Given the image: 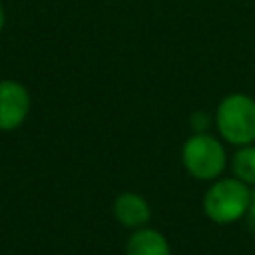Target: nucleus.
<instances>
[{"label":"nucleus","instance_id":"nucleus-1","mask_svg":"<svg viewBox=\"0 0 255 255\" xmlns=\"http://www.w3.org/2000/svg\"><path fill=\"white\" fill-rule=\"evenodd\" d=\"M213 124L219 137L233 147L255 143V98L243 92L223 96L215 108Z\"/></svg>","mask_w":255,"mask_h":255},{"label":"nucleus","instance_id":"nucleus-2","mask_svg":"<svg viewBox=\"0 0 255 255\" xmlns=\"http://www.w3.org/2000/svg\"><path fill=\"white\" fill-rule=\"evenodd\" d=\"M249 201H251V187L247 183H243L235 175L231 177L221 175L215 181H211L209 187L205 189L201 199V209L209 221L217 225H231L239 219H245Z\"/></svg>","mask_w":255,"mask_h":255},{"label":"nucleus","instance_id":"nucleus-3","mask_svg":"<svg viewBox=\"0 0 255 255\" xmlns=\"http://www.w3.org/2000/svg\"><path fill=\"white\" fill-rule=\"evenodd\" d=\"M181 165L197 181H215L227 167L223 139L207 133H193L181 145Z\"/></svg>","mask_w":255,"mask_h":255},{"label":"nucleus","instance_id":"nucleus-4","mask_svg":"<svg viewBox=\"0 0 255 255\" xmlns=\"http://www.w3.org/2000/svg\"><path fill=\"white\" fill-rule=\"evenodd\" d=\"M32 98L28 88L18 80L0 82V131L18 129L30 114Z\"/></svg>","mask_w":255,"mask_h":255},{"label":"nucleus","instance_id":"nucleus-5","mask_svg":"<svg viewBox=\"0 0 255 255\" xmlns=\"http://www.w3.org/2000/svg\"><path fill=\"white\" fill-rule=\"evenodd\" d=\"M112 213L116 221L126 229H139L143 225H149L151 221V205L149 201L137 193V191H122L116 195Z\"/></svg>","mask_w":255,"mask_h":255},{"label":"nucleus","instance_id":"nucleus-6","mask_svg":"<svg viewBox=\"0 0 255 255\" xmlns=\"http://www.w3.org/2000/svg\"><path fill=\"white\" fill-rule=\"evenodd\" d=\"M126 255H171V245L159 229L143 225L128 235Z\"/></svg>","mask_w":255,"mask_h":255},{"label":"nucleus","instance_id":"nucleus-7","mask_svg":"<svg viewBox=\"0 0 255 255\" xmlns=\"http://www.w3.org/2000/svg\"><path fill=\"white\" fill-rule=\"evenodd\" d=\"M231 171L237 179L247 183L251 189L255 187V143L241 145L231 155Z\"/></svg>","mask_w":255,"mask_h":255},{"label":"nucleus","instance_id":"nucleus-8","mask_svg":"<svg viewBox=\"0 0 255 255\" xmlns=\"http://www.w3.org/2000/svg\"><path fill=\"white\" fill-rule=\"evenodd\" d=\"M211 124H213V118L205 110H195L189 116V128H191L193 133H207Z\"/></svg>","mask_w":255,"mask_h":255},{"label":"nucleus","instance_id":"nucleus-9","mask_svg":"<svg viewBox=\"0 0 255 255\" xmlns=\"http://www.w3.org/2000/svg\"><path fill=\"white\" fill-rule=\"evenodd\" d=\"M245 221H247V227L251 229V233L255 235V187L251 189V201H249V209H247Z\"/></svg>","mask_w":255,"mask_h":255},{"label":"nucleus","instance_id":"nucleus-10","mask_svg":"<svg viewBox=\"0 0 255 255\" xmlns=\"http://www.w3.org/2000/svg\"><path fill=\"white\" fill-rule=\"evenodd\" d=\"M4 24H6V10H4V6H2V2H0V32H2Z\"/></svg>","mask_w":255,"mask_h":255}]
</instances>
